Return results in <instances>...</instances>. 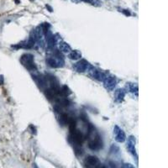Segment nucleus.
<instances>
[{"instance_id": "obj_1", "label": "nucleus", "mask_w": 168, "mask_h": 168, "mask_svg": "<svg viewBox=\"0 0 168 168\" xmlns=\"http://www.w3.org/2000/svg\"><path fill=\"white\" fill-rule=\"evenodd\" d=\"M46 62L52 68H58V67H62L65 65V61L62 56L58 52L56 51L53 56H50L46 59Z\"/></svg>"}, {"instance_id": "obj_2", "label": "nucleus", "mask_w": 168, "mask_h": 168, "mask_svg": "<svg viewBox=\"0 0 168 168\" xmlns=\"http://www.w3.org/2000/svg\"><path fill=\"white\" fill-rule=\"evenodd\" d=\"M20 62L25 66V67L29 70H35L36 69V65L34 61V56L30 54H25L21 56Z\"/></svg>"}, {"instance_id": "obj_3", "label": "nucleus", "mask_w": 168, "mask_h": 168, "mask_svg": "<svg viewBox=\"0 0 168 168\" xmlns=\"http://www.w3.org/2000/svg\"><path fill=\"white\" fill-rule=\"evenodd\" d=\"M135 143H136L135 138V136L131 135L128 138V140L126 143V147H127V150L130 152V154L132 155V156L135 158V161H137L138 156H137L136 149H135Z\"/></svg>"}, {"instance_id": "obj_4", "label": "nucleus", "mask_w": 168, "mask_h": 168, "mask_svg": "<svg viewBox=\"0 0 168 168\" xmlns=\"http://www.w3.org/2000/svg\"><path fill=\"white\" fill-rule=\"evenodd\" d=\"M88 145H89L90 149H92L93 150H98L102 148L103 142H102V140L100 139L99 134H97V133L94 134V136L90 140Z\"/></svg>"}, {"instance_id": "obj_5", "label": "nucleus", "mask_w": 168, "mask_h": 168, "mask_svg": "<svg viewBox=\"0 0 168 168\" xmlns=\"http://www.w3.org/2000/svg\"><path fill=\"white\" fill-rule=\"evenodd\" d=\"M113 134H114V138L115 140L119 143H124L126 140V135L125 132L119 126L115 125L114 126V130H113Z\"/></svg>"}, {"instance_id": "obj_6", "label": "nucleus", "mask_w": 168, "mask_h": 168, "mask_svg": "<svg viewBox=\"0 0 168 168\" xmlns=\"http://www.w3.org/2000/svg\"><path fill=\"white\" fill-rule=\"evenodd\" d=\"M88 72H89V75L92 77H94V79H96V80H98V81H101L103 82L104 80V78L106 77V75L103 73V72H100L99 70H98V69H96L94 67H88Z\"/></svg>"}, {"instance_id": "obj_7", "label": "nucleus", "mask_w": 168, "mask_h": 168, "mask_svg": "<svg viewBox=\"0 0 168 168\" xmlns=\"http://www.w3.org/2000/svg\"><path fill=\"white\" fill-rule=\"evenodd\" d=\"M89 67V64L87 62V60L85 59H82L80 61H78L77 63H75L73 66V68L76 72H85Z\"/></svg>"}, {"instance_id": "obj_8", "label": "nucleus", "mask_w": 168, "mask_h": 168, "mask_svg": "<svg viewBox=\"0 0 168 168\" xmlns=\"http://www.w3.org/2000/svg\"><path fill=\"white\" fill-rule=\"evenodd\" d=\"M100 165V161L98 157L94 156H87L85 159L84 166L86 167H97Z\"/></svg>"}, {"instance_id": "obj_9", "label": "nucleus", "mask_w": 168, "mask_h": 168, "mask_svg": "<svg viewBox=\"0 0 168 168\" xmlns=\"http://www.w3.org/2000/svg\"><path fill=\"white\" fill-rule=\"evenodd\" d=\"M103 82L104 87L108 91H112L114 89V87H116V79L112 76H108V77L106 76V77Z\"/></svg>"}, {"instance_id": "obj_10", "label": "nucleus", "mask_w": 168, "mask_h": 168, "mask_svg": "<svg viewBox=\"0 0 168 168\" xmlns=\"http://www.w3.org/2000/svg\"><path fill=\"white\" fill-rule=\"evenodd\" d=\"M125 97V91L122 88H118L114 93V99L117 103H122Z\"/></svg>"}, {"instance_id": "obj_11", "label": "nucleus", "mask_w": 168, "mask_h": 168, "mask_svg": "<svg viewBox=\"0 0 168 168\" xmlns=\"http://www.w3.org/2000/svg\"><path fill=\"white\" fill-rule=\"evenodd\" d=\"M126 87L128 89V91L130 93H132L133 94H135V96H138V85L136 83L134 82H128Z\"/></svg>"}, {"instance_id": "obj_12", "label": "nucleus", "mask_w": 168, "mask_h": 168, "mask_svg": "<svg viewBox=\"0 0 168 168\" xmlns=\"http://www.w3.org/2000/svg\"><path fill=\"white\" fill-rule=\"evenodd\" d=\"M69 58L72 59V60H74V61H77V60H79L81 59L82 57V53L77 50H71L69 52Z\"/></svg>"}, {"instance_id": "obj_13", "label": "nucleus", "mask_w": 168, "mask_h": 168, "mask_svg": "<svg viewBox=\"0 0 168 168\" xmlns=\"http://www.w3.org/2000/svg\"><path fill=\"white\" fill-rule=\"evenodd\" d=\"M59 49L61 50V52H62V53H69L72 50H71V46L67 42H64V41L60 43Z\"/></svg>"}, {"instance_id": "obj_14", "label": "nucleus", "mask_w": 168, "mask_h": 168, "mask_svg": "<svg viewBox=\"0 0 168 168\" xmlns=\"http://www.w3.org/2000/svg\"><path fill=\"white\" fill-rule=\"evenodd\" d=\"M82 2H85V3H88V4H91L94 2V0H82Z\"/></svg>"}, {"instance_id": "obj_15", "label": "nucleus", "mask_w": 168, "mask_h": 168, "mask_svg": "<svg viewBox=\"0 0 168 168\" xmlns=\"http://www.w3.org/2000/svg\"><path fill=\"white\" fill-rule=\"evenodd\" d=\"M123 167H134V166H132L130 164H124Z\"/></svg>"}]
</instances>
